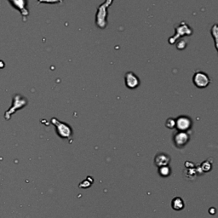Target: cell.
I'll use <instances>...</instances> for the list:
<instances>
[{"mask_svg": "<svg viewBox=\"0 0 218 218\" xmlns=\"http://www.w3.org/2000/svg\"><path fill=\"white\" fill-rule=\"evenodd\" d=\"M193 83L197 88L204 89L211 84V79L207 73L202 71H196L193 77Z\"/></svg>", "mask_w": 218, "mask_h": 218, "instance_id": "cell-4", "label": "cell"}, {"mask_svg": "<svg viewBox=\"0 0 218 218\" xmlns=\"http://www.w3.org/2000/svg\"><path fill=\"white\" fill-rule=\"evenodd\" d=\"M170 157L166 155L165 153H159L155 157V164L158 167L166 166L170 163Z\"/></svg>", "mask_w": 218, "mask_h": 218, "instance_id": "cell-9", "label": "cell"}, {"mask_svg": "<svg viewBox=\"0 0 218 218\" xmlns=\"http://www.w3.org/2000/svg\"><path fill=\"white\" fill-rule=\"evenodd\" d=\"M175 119V128H176L178 131L188 132L192 128L193 121H192V118H189L188 116L181 115V116L177 117Z\"/></svg>", "mask_w": 218, "mask_h": 218, "instance_id": "cell-5", "label": "cell"}, {"mask_svg": "<svg viewBox=\"0 0 218 218\" xmlns=\"http://www.w3.org/2000/svg\"><path fill=\"white\" fill-rule=\"evenodd\" d=\"M177 42V44H176V48L179 49V50H182L184 49L186 47H187V41L183 40V39H179L176 41Z\"/></svg>", "mask_w": 218, "mask_h": 218, "instance_id": "cell-14", "label": "cell"}, {"mask_svg": "<svg viewBox=\"0 0 218 218\" xmlns=\"http://www.w3.org/2000/svg\"><path fill=\"white\" fill-rule=\"evenodd\" d=\"M113 0H105L98 8L95 13V25L100 29H105L108 26V8L112 5Z\"/></svg>", "mask_w": 218, "mask_h": 218, "instance_id": "cell-1", "label": "cell"}, {"mask_svg": "<svg viewBox=\"0 0 218 218\" xmlns=\"http://www.w3.org/2000/svg\"><path fill=\"white\" fill-rule=\"evenodd\" d=\"M125 84L128 89H134L140 85L141 81L138 76L133 72H127L125 75Z\"/></svg>", "mask_w": 218, "mask_h": 218, "instance_id": "cell-7", "label": "cell"}, {"mask_svg": "<svg viewBox=\"0 0 218 218\" xmlns=\"http://www.w3.org/2000/svg\"><path fill=\"white\" fill-rule=\"evenodd\" d=\"M159 174L164 177H166L171 174V169L168 167V165L159 167Z\"/></svg>", "mask_w": 218, "mask_h": 218, "instance_id": "cell-11", "label": "cell"}, {"mask_svg": "<svg viewBox=\"0 0 218 218\" xmlns=\"http://www.w3.org/2000/svg\"><path fill=\"white\" fill-rule=\"evenodd\" d=\"M171 206L175 211H181L184 208L185 203L183 199L180 197H175L171 201Z\"/></svg>", "mask_w": 218, "mask_h": 218, "instance_id": "cell-10", "label": "cell"}, {"mask_svg": "<svg viewBox=\"0 0 218 218\" xmlns=\"http://www.w3.org/2000/svg\"><path fill=\"white\" fill-rule=\"evenodd\" d=\"M189 140H190V135L188 132L177 131L173 135V141L177 148L184 147L185 145H187Z\"/></svg>", "mask_w": 218, "mask_h": 218, "instance_id": "cell-6", "label": "cell"}, {"mask_svg": "<svg viewBox=\"0 0 218 218\" xmlns=\"http://www.w3.org/2000/svg\"><path fill=\"white\" fill-rule=\"evenodd\" d=\"M165 126L168 129H174L175 126V119L173 118H169L165 122Z\"/></svg>", "mask_w": 218, "mask_h": 218, "instance_id": "cell-12", "label": "cell"}, {"mask_svg": "<svg viewBox=\"0 0 218 218\" xmlns=\"http://www.w3.org/2000/svg\"><path fill=\"white\" fill-rule=\"evenodd\" d=\"M193 32V28L187 22H180L175 26V34L169 39L168 42L171 44H175L177 40L181 39L183 36H191Z\"/></svg>", "mask_w": 218, "mask_h": 218, "instance_id": "cell-2", "label": "cell"}, {"mask_svg": "<svg viewBox=\"0 0 218 218\" xmlns=\"http://www.w3.org/2000/svg\"><path fill=\"white\" fill-rule=\"evenodd\" d=\"M51 123L55 125L57 135L63 139H68L72 135V129L71 126L64 122L60 121L56 118H51Z\"/></svg>", "mask_w": 218, "mask_h": 218, "instance_id": "cell-3", "label": "cell"}, {"mask_svg": "<svg viewBox=\"0 0 218 218\" xmlns=\"http://www.w3.org/2000/svg\"><path fill=\"white\" fill-rule=\"evenodd\" d=\"M9 2L11 3L13 6H15V8H16L22 13V15L24 17L28 16L29 12H28V9L26 8V5H27L26 0H9Z\"/></svg>", "mask_w": 218, "mask_h": 218, "instance_id": "cell-8", "label": "cell"}, {"mask_svg": "<svg viewBox=\"0 0 218 218\" xmlns=\"http://www.w3.org/2000/svg\"><path fill=\"white\" fill-rule=\"evenodd\" d=\"M38 2L40 3H50V4H54V3H62L63 2V0H38Z\"/></svg>", "mask_w": 218, "mask_h": 218, "instance_id": "cell-15", "label": "cell"}, {"mask_svg": "<svg viewBox=\"0 0 218 218\" xmlns=\"http://www.w3.org/2000/svg\"><path fill=\"white\" fill-rule=\"evenodd\" d=\"M211 33L213 37V39H215V44H216V48H217V24H215L213 26V27L211 29Z\"/></svg>", "mask_w": 218, "mask_h": 218, "instance_id": "cell-13", "label": "cell"}]
</instances>
